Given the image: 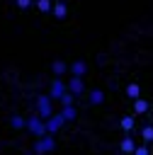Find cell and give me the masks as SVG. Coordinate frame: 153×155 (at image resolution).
Returning <instances> with one entry per match:
<instances>
[{
  "label": "cell",
  "instance_id": "obj_1",
  "mask_svg": "<svg viewBox=\"0 0 153 155\" xmlns=\"http://www.w3.org/2000/svg\"><path fill=\"white\" fill-rule=\"evenodd\" d=\"M34 153H53L56 150V138L53 133H44L39 138H34V145H32Z\"/></svg>",
  "mask_w": 153,
  "mask_h": 155
},
{
  "label": "cell",
  "instance_id": "obj_2",
  "mask_svg": "<svg viewBox=\"0 0 153 155\" xmlns=\"http://www.w3.org/2000/svg\"><path fill=\"white\" fill-rule=\"evenodd\" d=\"M24 131H27V133H32L34 138H39V136H44V133H46V121H44L39 114H32V116L27 119Z\"/></svg>",
  "mask_w": 153,
  "mask_h": 155
},
{
  "label": "cell",
  "instance_id": "obj_3",
  "mask_svg": "<svg viewBox=\"0 0 153 155\" xmlns=\"http://www.w3.org/2000/svg\"><path fill=\"white\" fill-rule=\"evenodd\" d=\"M53 111H56V109H53V99H51L49 94H39V97H36V114L46 121Z\"/></svg>",
  "mask_w": 153,
  "mask_h": 155
},
{
  "label": "cell",
  "instance_id": "obj_4",
  "mask_svg": "<svg viewBox=\"0 0 153 155\" xmlns=\"http://www.w3.org/2000/svg\"><path fill=\"white\" fill-rule=\"evenodd\" d=\"M63 124H66L63 114H61V111H53V114L46 119V133H53V136H56V133H58V128H61Z\"/></svg>",
  "mask_w": 153,
  "mask_h": 155
},
{
  "label": "cell",
  "instance_id": "obj_5",
  "mask_svg": "<svg viewBox=\"0 0 153 155\" xmlns=\"http://www.w3.org/2000/svg\"><path fill=\"white\" fill-rule=\"evenodd\" d=\"M63 92H68V85H66V82H63L61 78H56V80L51 82V87H49V97H51L53 102H58Z\"/></svg>",
  "mask_w": 153,
  "mask_h": 155
},
{
  "label": "cell",
  "instance_id": "obj_6",
  "mask_svg": "<svg viewBox=\"0 0 153 155\" xmlns=\"http://www.w3.org/2000/svg\"><path fill=\"white\" fill-rule=\"evenodd\" d=\"M66 85H68V90H70V92H73L75 97H80V94L85 92V85H83V78H78V75H73V78H70V80H68Z\"/></svg>",
  "mask_w": 153,
  "mask_h": 155
},
{
  "label": "cell",
  "instance_id": "obj_7",
  "mask_svg": "<svg viewBox=\"0 0 153 155\" xmlns=\"http://www.w3.org/2000/svg\"><path fill=\"white\" fill-rule=\"evenodd\" d=\"M51 15H53L56 19H66V15H68V5H66L63 0H53V7H51Z\"/></svg>",
  "mask_w": 153,
  "mask_h": 155
},
{
  "label": "cell",
  "instance_id": "obj_8",
  "mask_svg": "<svg viewBox=\"0 0 153 155\" xmlns=\"http://www.w3.org/2000/svg\"><path fill=\"white\" fill-rule=\"evenodd\" d=\"M134 148H136L134 136H131V133H126V136L119 140V150H121V153H126V155H131V153H134Z\"/></svg>",
  "mask_w": 153,
  "mask_h": 155
},
{
  "label": "cell",
  "instance_id": "obj_9",
  "mask_svg": "<svg viewBox=\"0 0 153 155\" xmlns=\"http://www.w3.org/2000/svg\"><path fill=\"white\" fill-rule=\"evenodd\" d=\"M68 70H70V75H78V78H83V75L87 73V65H85V61H73V63L68 65Z\"/></svg>",
  "mask_w": 153,
  "mask_h": 155
},
{
  "label": "cell",
  "instance_id": "obj_10",
  "mask_svg": "<svg viewBox=\"0 0 153 155\" xmlns=\"http://www.w3.org/2000/svg\"><path fill=\"white\" fill-rule=\"evenodd\" d=\"M151 111V102H146L143 97H136L134 99V114H148Z\"/></svg>",
  "mask_w": 153,
  "mask_h": 155
},
{
  "label": "cell",
  "instance_id": "obj_11",
  "mask_svg": "<svg viewBox=\"0 0 153 155\" xmlns=\"http://www.w3.org/2000/svg\"><path fill=\"white\" fill-rule=\"evenodd\" d=\"M61 114H63V119H66V121H75V116H78V111H75V104L61 107Z\"/></svg>",
  "mask_w": 153,
  "mask_h": 155
},
{
  "label": "cell",
  "instance_id": "obj_12",
  "mask_svg": "<svg viewBox=\"0 0 153 155\" xmlns=\"http://www.w3.org/2000/svg\"><path fill=\"white\" fill-rule=\"evenodd\" d=\"M119 126H121V131L124 133H134V116H121V121H119Z\"/></svg>",
  "mask_w": 153,
  "mask_h": 155
},
{
  "label": "cell",
  "instance_id": "obj_13",
  "mask_svg": "<svg viewBox=\"0 0 153 155\" xmlns=\"http://www.w3.org/2000/svg\"><path fill=\"white\" fill-rule=\"evenodd\" d=\"M126 97L134 102L136 97H141V87H138L136 82H129V85H126Z\"/></svg>",
  "mask_w": 153,
  "mask_h": 155
},
{
  "label": "cell",
  "instance_id": "obj_14",
  "mask_svg": "<svg viewBox=\"0 0 153 155\" xmlns=\"http://www.w3.org/2000/svg\"><path fill=\"white\" fill-rule=\"evenodd\" d=\"M102 102H104V92H102V90H92V92H90V104L100 107Z\"/></svg>",
  "mask_w": 153,
  "mask_h": 155
},
{
  "label": "cell",
  "instance_id": "obj_15",
  "mask_svg": "<svg viewBox=\"0 0 153 155\" xmlns=\"http://www.w3.org/2000/svg\"><path fill=\"white\" fill-rule=\"evenodd\" d=\"M75 99H78V97H75V94H73V92L68 90V92H63V94H61L58 104H61V107H68V104H75Z\"/></svg>",
  "mask_w": 153,
  "mask_h": 155
},
{
  "label": "cell",
  "instance_id": "obj_16",
  "mask_svg": "<svg viewBox=\"0 0 153 155\" xmlns=\"http://www.w3.org/2000/svg\"><path fill=\"white\" fill-rule=\"evenodd\" d=\"M10 126H12V128H17V131H22V128L27 126V119H22V116H17V114H15V116L10 119Z\"/></svg>",
  "mask_w": 153,
  "mask_h": 155
},
{
  "label": "cell",
  "instance_id": "obj_17",
  "mask_svg": "<svg viewBox=\"0 0 153 155\" xmlns=\"http://www.w3.org/2000/svg\"><path fill=\"white\" fill-rule=\"evenodd\" d=\"M51 7H53V0H36V10L39 12H51Z\"/></svg>",
  "mask_w": 153,
  "mask_h": 155
},
{
  "label": "cell",
  "instance_id": "obj_18",
  "mask_svg": "<svg viewBox=\"0 0 153 155\" xmlns=\"http://www.w3.org/2000/svg\"><path fill=\"white\" fill-rule=\"evenodd\" d=\"M141 140L143 143H153V126H143L141 128Z\"/></svg>",
  "mask_w": 153,
  "mask_h": 155
},
{
  "label": "cell",
  "instance_id": "obj_19",
  "mask_svg": "<svg viewBox=\"0 0 153 155\" xmlns=\"http://www.w3.org/2000/svg\"><path fill=\"white\" fill-rule=\"evenodd\" d=\"M51 70H53V75H63V73L68 70V65H66L63 61H53V65H51Z\"/></svg>",
  "mask_w": 153,
  "mask_h": 155
},
{
  "label": "cell",
  "instance_id": "obj_20",
  "mask_svg": "<svg viewBox=\"0 0 153 155\" xmlns=\"http://www.w3.org/2000/svg\"><path fill=\"white\" fill-rule=\"evenodd\" d=\"M134 155H151V143H141L134 148Z\"/></svg>",
  "mask_w": 153,
  "mask_h": 155
},
{
  "label": "cell",
  "instance_id": "obj_21",
  "mask_svg": "<svg viewBox=\"0 0 153 155\" xmlns=\"http://www.w3.org/2000/svg\"><path fill=\"white\" fill-rule=\"evenodd\" d=\"M15 2H17V7H19V10H27V7H32V5H34V0H15Z\"/></svg>",
  "mask_w": 153,
  "mask_h": 155
}]
</instances>
